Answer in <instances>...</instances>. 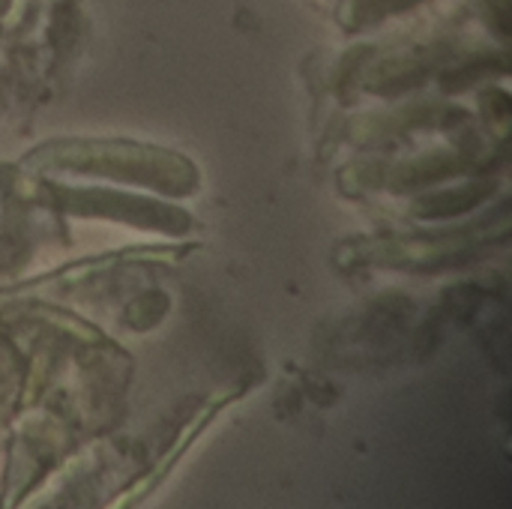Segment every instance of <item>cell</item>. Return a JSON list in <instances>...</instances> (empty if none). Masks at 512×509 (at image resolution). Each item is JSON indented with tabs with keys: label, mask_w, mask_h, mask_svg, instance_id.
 <instances>
[{
	"label": "cell",
	"mask_w": 512,
	"mask_h": 509,
	"mask_svg": "<svg viewBox=\"0 0 512 509\" xmlns=\"http://www.w3.org/2000/svg\"><path fill=\"white\" fill-rule=\"evenodd\" d=\"M423 0H342L339 6V21L348 27V30H357V27H366V24H375L381 18H390L402 9H411Z\"/></svg>",
	"instance_id": "277c9868"
},
{
	"label": "cell",
	"mask_w": 512,
	"mask_h": 509,
	"mask_svg": "<svg viewBox=\"0 0 512 509\" xmlns=\"http://www.w3.org/2000/svg\"><path fill=\"white\" fill-rule=\"evenodd\" d=\"M24 162L33 171L96 174L168 195H189L198 186V171L189 159L138 141H54L33 150Z\"/></svg>",
	"instance_id": "6da1fadb"
},
{
	"label": "cell",
	"mask_w": 512,
	"mask_h": 509,
	"mask_svg": "<svg viewBox=\"0 0 512 509\" xmlns=\"http://www.w3.org/2000/svg\"><path fill=\"white\" fill-rule=\"evenodd\" d=\"M54 207L75 213V216H105L117 222H129L138 228H156L168 234H183L189 228V219L183 210L162 207L156 201L138 198V195H120V192H102V189H60L54 192Z\"/></svg>",
	"instance_id": "7a4b0ae2"
},
{
	"label": "cell",
	"mask_w": 512,
	"mask_h": 509,
	"mask_svg": "<svg viewBox=\"0 0 512 509\" xmlns=\"http://www.w3.org/2000/svg\"><path fill=\"white\" fill-rule=\"evenodd\" d=\"M9 3H12V0H0V12H6V9H9Z\"/></svg>",
	"instance_id": "8992f818"
},
{
	"label": "cell",
	"mask_w": 512,
	"mask_h": 509,
	"mask_svg": "<svg viewBox=\"0 0 512 509\" xmlns=\"http://www.w3.org/2000/svg\"><path fill=\"white\" fill-rule=\"evenodd\" d=\"M231 399H237V393H228V396H216L213 402H207V408H204V411H201V414H198V417H195V420H192L189 426H186V432H183V435H180V438L174 441V447L168 450V456L162 459V465H159L156 471H150V477H147V480H144V483H141V486H138L135 492H132V498H141V495H144V492H150V489H153V486H156L159 480H165V474H168V471L174 468V462H180V459H183V453H186V450H189V447L195 444V438H198V435H201V432H204V429H207L210 423H213V417L219 414V408H222V405H228Z\"/></svg>",
	"instance_id": "3957f363"
},
{
	"label": "cell",
	"mask_w": 512,
	"mask_h": 509,
	"mask_svg": "<svg viewBox=\"0 0 512 509\" xmlns=\"http://www.w3.org/2000/svg\"><path fill=\"white\" fill-rule=\"evenodd\" d=\"M483 195L486 192H471V189H465V192H447V195H435V198L423 201L420 210H423V216H453L462 207L465 210L468 207H477L483 201Z\"/></svg>",
	"instance_id": "5b68a950"
}]
</instances>
